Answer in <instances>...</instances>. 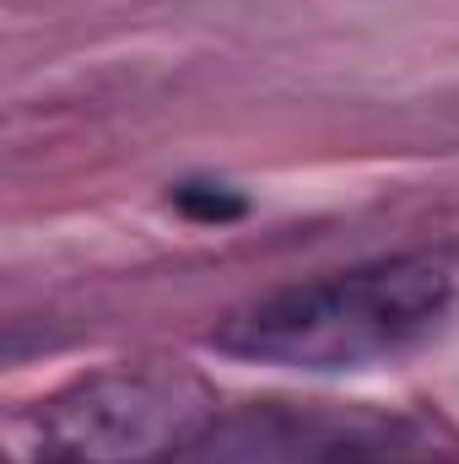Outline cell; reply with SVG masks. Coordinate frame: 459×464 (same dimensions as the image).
I'll return each mask as SVG.
<instances>
[{
  "instance_id": "1",
  "label": "cell",
  "mask_w": 459,
  "mask_h": 464,
  "mask_svg": "<svg viewBox=\"0 0 459 464\" xmlns=\"http://www.w3.org/2000/svg\"><path fill=\"white\" fill-rule=\"evenodd\" d=\"M454 303V270L438 254H395L356 270H336L303 286H281L238 308L211 330V346L238 362L351 372L395 362L427 341Z\"/></svg>"
},
{
  "instance_id": "2",
  "label": "cell",
  "mask_w": 459,
  "mask_h": 464,
  "mask_svg": "<svg viewBox=\"0 0 459 464\" xmlns=\"http://www.w3.org/2000/svg\"><path fill=\"white\" fill-rule=\"evenodd\" d=\"M38 464H168L217 427V389L179 356L98 367L33 416Z\"/></svg>"
},
{
  "instance_id": "3",
  "label": "cell",
  "mask_w": 459,
  "mask_h": 464,
  "mask_svg": "<svg viewBox=\"0 0 459 464\" xmlns=\"http://www.w3.org/2000/svg\"><path fill=\"white\" fill-rule=\"evenodd\" d=\"M173 206L190 222H238L249 211V200L238 189H228V184H179L173 189Z\"/></svg>"
}]
</instances>
